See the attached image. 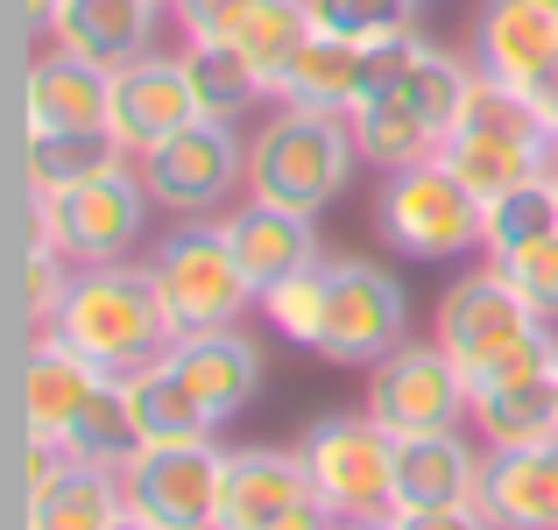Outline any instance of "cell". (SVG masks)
Wrapping results in <instances>:
<instances>
[{
  "mask_svg": "<svg viewBox=\"0 0 558 530\" xmlns=\"http://www.w3.org/2000/svg\"><path fill=\"white\" fill-rule=\"evenodd\" d=\"M57 340H71L85 361H99L107 375H135V368L163 361L178 347V326H170L163 298H156L149 262H99V269H78L57 304Z\"/></svg>",
  "mask_w": 558,
  "mask_h": 530,
  "instance_id": "obj_1",
  "label": "cell"
},
{
  "mask_svg": "<svg viewBox=\"0 0 558 530\" xmlns=\"http://www.w3.org/2000/svg\"><path fill=\"white\" fill-rule=\"evenodd\" d=\"M361 170V142L347 113H312L269 99V121L247 135V198L290 205V213H326Z\"/></svg>",
  "mask_w": 558,
  "mask_h": 530,
  "instance_id": "obj_2",
  "label": "cell"
},
{
  "mask_svg": "<svg viewBox=\"0 0 558 530\" xmlns=\"http://www.w3.org/2000/svg\"><path fill=\"white\" fill-rule=\"evenodd\" d=\"M438 164H446L481 205H488V198H502V191L545 177L558 164V135L545 128V113H537L523 93L481 79L474 99H466V121L452 128L446 149H438Z\"/></svg>",
  "mask_w": 558,
  "mask_h": 530,
  "instance_id": "obj_3",
  "label": "cell"
},
{
  "mask_svg": "<svg viewBox=\"0 0 558 530\" xmlns=\"http://www.w3.org/2000/svg\"><path fill=\"white\" fill-rule=\"evenodd\" d=\"M149 191H142L135 164L85 177L71 191H50V198H28L22 191V241H43L71 262V269H99V262H128L135 241L149 233Z\"/></svg>",
  "mask_w": 558,
  "mask_h": 530,
  "instance_id": "obj_4",
  "label": "cell"
},
{
  "mask_svg": "<svg viewBox=\"0 0 558 530\" xmlns=\"http://www.w3.org/2000/svg\"><path fill=\"white\" fill-rule=\"evenodd\" d=\"M142 262L156 276V298H163L178 340L184 333H213V326H241L247 304H262V290L233 262L219 219H178L170 233H156V248Z\"/></svg>",
  "mask_w": 558,
  "mask_h": 530,
  "instance_id": "obj_5",
  "label": "cell"
},
{
  "mask_svg": "<svg viewBox=\"0 0 558 530\" xmlns=\"http://www.w3.org/2000/svg\"><path fill=\"white\" fill-rule=\"evenodd\" d=\"M375 233L403 262H460L481 255V198L446 164H410L389 170L375 191Z\"/></svg>",
  "mask_w": 558,
  "mask_h": 530,
  "instance_id": "obj_6",
  "label": "cell"
},
{
  "mask_svg": "<svg viewBox=\"0 0 558 530\" xmlns=\"http://www.w3.org/2000/svg\"><path fill=\"white\" fill-rule=\"evenodd\" d=\"M135 177L163 219H219L233 198H247V135L233 121H191L135 156Z\"/></svg>",
  "mask_w": 558,
  "mask_h": 530,
  "instance_id": "obj_7",
  "label": "cell"
},
{
  "mask_svg": "<svg viewBox=\"0 0 558 530\" xmlns=\"http://www.w3.org/2000/svg\"><path fill=\"white\" fill-rule=\"evenodd\" d=\"M298 453H304V474H312V495L340 523L389 517V509H396V438L381 432L368 410L312 418L304 438H298Z\"/></svg>",
  "mask_w": 558,
  "mask_h": 530,
  "instance_id": "obj_8",
  "label": "cell"
},
{
  "mask_svg": "<svg viewBox=\"0 0 558 530\" xmlns=\"http://www.w3.org/2000/svg\"><path fill=\"white\" fill-rule=\"evenodd\" d=\"M466 424L481 446H537L558 438V326H531L509 353H495L474 375Z\"/></svg>",
  "mask_w": 558,
  "mask_h": 530,
  "instance_id": "obj_9",
  "label": "cell"
},
{
  "mask_svg": "<svg viewBox=\"0 0 558 530\" xmlns=\"http://www.w3.org/2000/svg\"><path fill=\"white\" fill-rule=\"evenodd\" d=\"M466 403H474V389H466L460 361L438 340H403L396 353H381L368 368V396H361V410H368L389 438L460 432Z\"/></svg>",
  "mask_w": 558,
  "mask_h": 530,
  "instance_id": "obj_10",
  "label": "cell"
},
{
  "mask_svg": "<svg viewBox=\"0 0 558 530\" xmlns=\"http://www.w3.org/2000/svg\"><path fill=\"white\" fill-rule=\"evenodd\" d=\"M403 333H410L403 284L368 255H326V340H318V361L375 368L381 353L403 347Z\"/></svg>",
  "mask_w": 558,
  "mask_h": 530,
  "instance_id": "obj_11",
  "label": "cell"
},
{
  "mask_svg": "<svg viewBox=\"0 0 558 530\" xmlns=\"http://www.w3.org/2000/svg\"><path fill=\"white\" fill-rule=\"evenodd\" d=\"M531 326H551V318H537L531 304L517 298V284H509L488 255H481L474 269L452 276V284L438 290V312H432V340L460 361L466 389H474V375L495 361V353H509Z\"/></svg>",
  "mask_w": 558,
  "mask_h": 530,
  "instance_id": "obj_12",
  "label": "cell"
},
{
  "mask_svg": "<svg viewBox=\"0 0 558 530\" xmlns=\"http://www.w3.org/2000/svg\"><path fill=\"white\" fill-rule=\"evenodd\" d=\"M219 481H227L219 438H198V446H135L121 460L128 509L149 517L156 530H219Z\"/></svg>",
  "mask_w": 558,
  "mask_h": 530,
  "instance_id": "obj_13",
  "label": "cell"
},
{
  "mask_svg": "<svg viewBox=\"0 0 558 530\" xmlns=\"http://www.w3.org/2000/svg\"><path fill=\"white\" fill-rule=\"evenodd\" d=\"M466 50L481 79L531 99L545 79H558V0H481Z\"/></svg>",
  "mask_w": 558,
  "mask_h": 530,
  "instance_id": "obj_14",
  "label": "cell"
},
{
  "mask_svg": "<svg viewBox=\"0 0 558 530\" xmlns=\"http://www.w3.org/2000/svg\"><path fill=\"white\" fill-rule=\"evenodd\" d=\"M198 121V99H191V71H184V50H149L135 64L113 71V142L128 156H149L156 142H170L178 128Z\"/></svg>",
  "mask_w": 558,
  "mask_h": 530,
  "instance_id": "obj_15",
  "label": "cell"
},
{
  "mask_svg": "<svg viewBox=\"0 0 558 530\" xmlns=\"http://www.w3.org/2000/svg\"><path fill=\"white\" fill-rule=\"evenodd\" d=\"M99 382H107V368L85 361L71 340H57V333H28L22 353H14V424L64 438L71 424H78V410L93 403Z\"/></svg>",
  "mask_w": 558,
  "mask_h": 530,
  "instance_id": "obj_16",
  "label": "cell"
},
{
  "mask_svg": "<svg viewBox=\"0 0 558 530\" xmlns=\"http://www.w3.org/2000/svg\"><path fill=\"white\" fill-rule=\"evenodd\" d=\"M219 233H227L233 262L247 269V284H255V290H276L283 276L318 269V262H326L318 213H290V205H269V198H233L227 213H219Z\"/></svg>",
  "mask_w": 558,
  "mask_h": 530,
  "instance_id": "obj_17",
  "label": "cell"
},
{
  "mask_svg": "<svg viewBox=\"0 0 558 530\" xmlns=\"http://www.w3.org/2000/svg\"><path fill=\"white\" fill-rule=\"evenodd\" d=\"M113 113V71L93 64V57L64 50H36L22 64V128H43V135H71V128H107Z\"/></svg>",
  "mask_w": 558,
  "mask_h": 530,
  "instance_id": "obj_18",
  "label": "cell"
},
{
  "mask_svg": "<svg viewBox=\"0 0 558 530\" xmlns=\"http://www.w3.org/2000/svg\"><path fill=\"white\" fill-rule=\"evenodd\" d=\"M304 503H318V495H312V474H304L298 446H241V453H227L219 530H269Z\"/></svg>",
  "mask_w": 558,
  "mask_h": 530,
  "instance_id": "obj_19",
  "label": "cell"
},
{
  "mask_svg": "<svg viewBox=\"0 0 558 530\" xmlns=\"http://www.w3.org/2000/svg\"><path fill=\"white\" fill-rule=\"evenodd\" d=\"M170 368H178V375H184V389L198 396L205 410H213V424L241 418V410L262 396V382H269V361H262V347L247 340L241 326L184 333V340L170 347Z\"/></svg>",
  "mask_w": 558,
  "mask_h": 530,
  "instance_id": "obj_20",
  "label": "cell"
},
{
  "mask_svg": "<svg viewBox=\"0 0 558 530\" xmlns=\"http://www.w3.org/2000/svg\"><path fill=\"white\" fill-rule=\"evenodd\" d=\"M481 467L488 446H474L466 432H424V438H396V509H452V503H481Z\"/></svg>",
  "mask_w": 558,
  "mask_h": 530,
  "instance_id": "obj_21",
  "label": "cell"
},
{
  "mask_svg": "<svg viewBox=\"0 0 558 530\" xmlns=\"http://www.w3.org/2000/svg\"><path fill=\"white\" fill-rule=\"evenodd\" d=\"M163 14H170L163 0H64L50 43H64V50L121 71V64H135V57L163 50V43H156L163 36Z\"/></svg>",
  "mask_w": 558,
  "mask_h": 530,
  "instance_id": "obj_22",
  "label": "cell"
},
{
  "mask_svg": "<svg viewBox=\"0 0 558 530\" xmlns=\"http://www.w3.org/2000/svg\"><path fill=\"white\" fill-rule=\"evenodd\" d=\"M481 509L502 530H558V438H537V446H488Z\"/></svg>",
  "mask_w": 558,
  "mask_h": 530,
  "instance_id": "obj_23",
  "label": "cell"
},
{
  "mask_svg": "<svg viewBox=\"0 0 558 530\" xmlns=\"http://www.w3.org/2000/svg\"><path fill=\"white\" fill-rule=\"evenodd\" d=\"M121 389H128V418H135V446H198V438H219L213 410L184 389L170 353L135 368V375H121Z\"/></svg>",
  "mask_w": 558,
  "mask_h": 530,
  "instance_id": "obj_24",
  "label": "cell"
},
{
  "mask_svg": "<svg viewBox=\"0 0 558 530\" xmlns=\"http://www.w3.org/2000/svg\"><path fill=\"white\" fill-rule=\"evenodd\" d=\"M361 93H368V57H361V43L326 36V28H312V43H304V50L290 57V71L276 79V99H283V107H312V113H354Z\"/></svg>",
  "mask_w": 558,
  "mask_h": 530,
  "instance_id": "obj_25",
  "label": "cell"
},
{
  "mask_svg": "<svg viewBox=\"0 0 558 530\" xmlns=\"http://www.w3.org/2000/svg\"><path fill=\"white\" fill-rule=\"evenodd\" d=\"M135 164V156L113 142V128H71V135H43V128H22V191L28 198H50V191H71L85 177H107Z\"/></svg>",
  "mask_w": 558,
  "mask_h": 530,
  "instance_id": "obj_26",
  "label": "cell"
},
{
  "mask_svg": "<svg viewBox=\"0 0 558 530\" xmlns=\"http://www.w3.org/2000/svg\"><path fill=\"white\" fill-rule=\"evenodd\" d=\"M128 509L121 495V467H93V460H71L64 474L50 481L43 495L22 503V530H107Z\"/></svg>",
  "mask_w": 558,
  "mask_h": 530,
  "instance_id": "obj_27",
  "label": "cell"
},
{
  "mask_svg": "<svg viewBox=\"0 0 558 530\" xmlns=\"http://www.w3.org/2000/svg\"><path fill=\"white\" fill-rule=\"evenodd\" d=\"M347 121H354L361 164L381 170V177H389V170H410V164H432V156L446 149V135H438V128H424L396 93H368L354 113H347Z\"/></svg>",
  "mask_w": 558,
  "mask_h": 530,
  "instance_id": "obj_28",
  "label": "cell"
},
{
  "mask_svg": "<svg viewBox=\"0 0 558 530\" xmlns=\"http://www.w3.org/2000/svg\"><path fill=\"white\" fill-rule=\"evenodd\" d=\"M184 71H191L198 121H241V113H255L262 99H276L269 79H262L233 43H184Z\"/></svg>",
  "mask_w": 558,
  "mask_h": 530,
  "instance_id": "obj_29",
  "label": "cell"
},
{
  "mask_svg": "<svg viewBox=\"0 0 558 530\" xmlns=\"http://www.w3.org/2000/svg\"><path fill=\"white\" fill-rule=\"evenodd\" d=\"M545 233H558V184H551V170L481 205V255H509V248L545 241Z\"/></svg>",
  "mask_w": 558,
  "mask_h": 530,
  "instance_id": "obj_30",
  "label": "cell"
},
{
  "mask_svg": "<svg viewBox=\"0 0 558 530\" xmlns=\"http://www.w3.org/2000/svg\"><path fill=\"white\" fill-rule=\"evenodd\" d=\"M304 43H312V0H255L247 28L233 36V50H241L276 93V79L290 71V57H298Z\"/></svg>",
  "mask_w": 558,
  "mask_h": 530,
  "instance_id": "obj_31",
  "label": "cell"
},
{
  "mask_svg": "<svg viewBox=\"0 0 558 530\" xmlns=\"http://www.w3.org/2000/svg\"><path fill=\"white\" fill-rule=\"evenodd\" d=\"M64 446L78 453V460H93V467H121L128 453H135V418H128L121 375H107V382L93 389V403L78 410V424L64 432Z\"/></svg>",
  "mask_w": 558,
  "mask_h": 530,
  "instance_id": "obj_32",
  "label": "cell"
},
{
  "mask_svg": "<svg viewBox=\"0 0 558 530\" xmlns=\"http://www.w3.org/2000/svg\"><path fill=\"white\" fill-rule=\"evenodd\" d=\"M262 318H269L290 347L318 353V340H326V262H318V269L283 276L276 290H262Z\"/></svg>",
  "mask_w": 558,
  "mask_h": 530,
  "instance_id": "obj_33",
  "label": "cell"
},
{
  "mask_svg": "<svg viewBox=\"0 0 558 530\" xmlns=\"http://www.w3.org/2000/svg\"><path fill=\"white\" fill-rule=\"evenodd\" d=\"M71 276H78V269H71L57 248L22 241V284H14L22 298H14V304H22V326H28V333H50V326H57V304H64Z\"/></svg>",
  "mask_w": 558,
  "mask_h": 530,
  "instance_id": "obj_34",
  "label": "cell"
},
{
  "mask_svg": "<svg viewBox=\"0 0 558 530\" xmlns=\"http://www.w3.org/2000/svg\"><path fill=\"white\" fill-rule=\"evenodd\" d=\"M495 269L517 284V298L531 304L537 318H551L558 326V233H545V241H523V248H509V255H488Z\"/></svg>",
  "mask_w": 558,
  "mask_h": 530,
  "instance_id": "obj_35",
  "label": "cell"
},
{
  "mask_svg": "<svg viewBox=\"0 0 558 530\" xmlns=\"http://www.w3.org/2000/svg\"><path fill=\"white\" fill-rule=\"evenodd\" d=\"M410 0H312V28L326 36H347V43H375V36H396L410 28Z\"/></svg>",
  "mask_w": 558,
  "mask_h": 530,
  "instance_id": "obj_36",
  "label": "cell"
},
{
  "mask_svg": "<svg viewBox=\"0 0 558 530\" xmlns=\"http://www.w3.org/2000/svg\"><path fill=\"white\" fill-rule=\"evenodd\" d=\"M247 14H255V0H178L170 22H178L184 43H233L247 28Z\"/></svg>",
  "mask_w": 558,
  "mask_h": 530,
  "instance_id": "obj_37",
  "label": "cell"
},
{
  "mask_svg": "<svg viewBox=\"0 0 558 530\" xmlns=\"http://www.w3.org/2000/svg\"><path fill=\"white\" fill-rule=\"evenodd\" d=\"M71 460H78V453H71L57 432H28V424H22V503H28V495H43V489H50V481L64 474Z\"/></svg>",
  "mask_w": 558,
  "mask_h": 530,
  "instance_id": "obj_38",
  "label": "cell"
},
{
  "mask_svg": "<svg viewBox=\"0 0 558 530\" xmlns=\"http://www.w3.org/2000/svg\"><path fill=\"white\" fill-rule=\"evenodd\" d=\"M410 530H502L481 503H452V509H417V517H403Z\"/></svg>",
  "mask_w": 558,
  "mask_h": 530,
  "instance_id": "obj_39",
  "label": "cell"
},
{
  "mask_svg": "<svg viewBox=\"0 0 558 530\" xmlns=\"http://www.w3.org/2000/svg\"><path fill=\"white\" fill-rule=\"evenodd\" d=\"M269 530H340V517H332L326 503H304V509H290V517L269 523Z\"/></svg>",
  "mask_w": 558,
  "mask_h": 530,
  "instance_id": "obj_40",
  "label": "cell"
},
{
  "mask_svg": "<svg viewBox=\"0 0 558 530\" xmlns=\"http://www.w3.org/2000/svg\"><path fill=\"white\" fill-rule=\"evenodd\" d=\"M14 8H22V28H28V36H50L64 0H14Z\"/></svg>",
  "mask_w": 558,
  "mask_h": 530,
  "instance_id": "obj_41",
  "label": "cell"
},
{
  "mask_svg": "<svg viewBox=\"0 0 558 530\" xmlns=\"http://www.w3.org/2000/svg\"><path fill=\"white\" fill-rule=\"evenodd\" d=\"M531 107L545 113V128L558 135V79H545V85H537V93H531Z\"/></svg>",
  "mask_w": 558,
  "mask_h": 530,
  "instance_id": "obj_42",
  "label": "cell"
},
{
  "mask_svg": "<svg viewBox=\"0 0 558 530\" xmlns=\"http://www.w3.org/2000/svg\"><path fill=\"white\" fill-rule=\"evenodd\" d=\"M340 530H410V523H403V509H389V517H354V523H340Z\"/></svg>",
  "mask_w": 558,
  "mask_h": 530,
  "instance_id": "obj_43",
  "label": "cell"
},
{
  "mask_svg": "<svg viewBox=\"0 0 558 530\" xmlns=\"http://www.w3.org/2000/svg\"><path fill=\"white\" fill-rule=\"evenodd\" d=\"M107 530H156V523H149V517H135V509H121V517H113Z\"/></svg>",
  "mask_w": 558,
  "mask_h": 530,
  "instance_id": "obj_44",
  "label": "cell"
},
{
  "mask_svg": "<svg viewBox=\"0 0 558 530\" xmlns=\"http://www.w3.org/2000/svg\"><path fill=\"white\" fill-rule=\"evenodd\" d=\"M410 8H432V0H410Z\"/></svg>",
  "mask_w": 558,
  "mask_h": 530,
  "instance_id": "obj_45",
  "label": "cell"
},
{
  "mask_svg": "<svg viewBox=\"0 0 558 530\" xmlns=\"http://www.w3.org/2000/svg\"><path fill=\"white\" fill-rule=\"evenodd\" d=\"M551 184H558V164H551Z\"/></svg>",
  "mask_w": 558,
  "mask_h": 530,
  "instance_id": "obj_46",
  "label": "cell"
},
{
  "mask_svg": "<svg viewBox=\"0 0 558 530\" xmlns=\"http://www.w3.org/2000/svg\"><path fill=\"white\" fill-rule=\"evenodd\" d=\"M163 8H178V0H163Z\"/></svg>",
  "mask_w": 558,
  "mask_h": 530,
  "instance_id": "obj_47",
  "label": "cell"
}]
</instances>
